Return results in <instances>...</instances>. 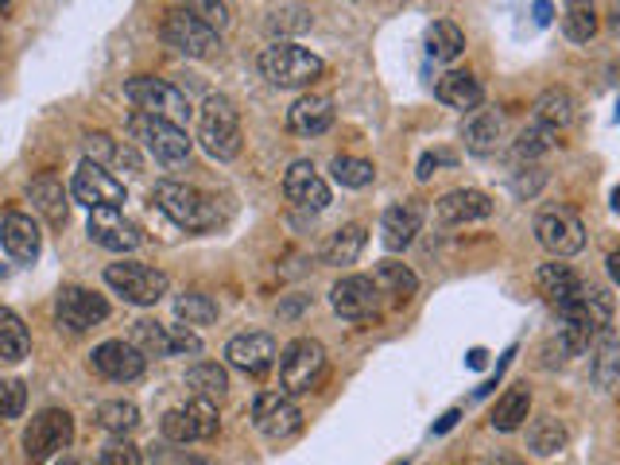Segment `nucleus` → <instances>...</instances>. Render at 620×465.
Masks as SVG:
<instances>
[{
	"instance_id": "nucleus-46",
	"label": "nucleus",
	"mask_w": 620,
	"mask_h": 465,
	"mask_svg": "<svg viewBox=\"0 0 620 465\" xmlns=\"http://www.w3.org/2000/svg\"><path fill=\"white\" fill-rule=\"evenodd\" d=\"M179 9H187L190 16H198L202 24H210L213 32H221V27L229 24L225 0H179Z\"/></svg>"
},
{
	"instance_id": "nucleus-2",
	"label": "nucleus",
	"mask_w": 620,
	"mask_h": 465,
	"mask_svg": "<svg viewBox=\"0 0 620 465\" xmlns=\"http://www.w3.org/2000/svg\"><path fill=\"white\" fill-rule=\"evenodd\" d=\"M198 144L218 164H229V159L241 155V117L237 106L225 93H210L206 98L202 113H198Z\"/></svg>"
},
{
	"instance_id": "nucleus-41",
	"label": "nucleus",
	"mask_w": 620,
	"mask_h": 465,
	"mask_svg": "<svg viewBox=\"0 0 620 465\" xmlns=\"http://www.w3.org/2000/svg\"><path fill=\"white\" fill-rule=\"evenodd\" d=\"M563 32L566 40L574 43H589L597 32V12L589 0H566V12H563Z\"/></svg>"
},
{
	"instance_id": "nucleus-29",
	"label": "nucleus",
	"mask_w": 620,
	"mask_h": 465,
	"mask_svg": "<svg viewBox=\"0 0 620 465\" xmlns=\"http://www.w3.org/2000/svg\"><path fill=\"white\" fill-rule=\"evenodd\" d=\"M528 416H531V388H528V384H516V388H508V392L497 400L489 423H492V431L512 434V431H520V427L528 423Z\"/></svg>"
},
{
	"instance_id": "nucleus-22",
	"label": "nucleus",
	"mask_w": 620,
	"mask_h": 465,
	"mask_svg": "<svg viewBox=\"0 0 620 465\" xmlns=\"http://www.w3.org/2000/svg\"><path fill=\"white\" fill-rule=\"evenodd\" d=\"M334 117H337L334 98H326V93H302V98L287 109V129H291L295 136L314 140V136H322V132H330Z\"/></svg>"
},
{
	"instance_id": "nucleus-18",
	"label": "nucleus",
	"mask_w": 620,
	"mask_h": 465,
	"mask_svg": "<svg viewBox=\"0 0 620 465\" xmlns=\"http://www.w3.org/2000/svg\"><path fill=\"white\" fill-rule=\"evenodd\" d=\"M284 195H287V202H295L299 210H310V213H322L330 206V187H326V179L314 171L310 159H295V164L287 167Z\"/></svg>"
},
{
	"instance_id": "nucleus-51",
	"label": "nucleus",
	"mask_w": 620,
	"mask_h": 465,
	"mask_svg": "<svg viewBox=\"0 0 620 465\" xmlns=\"http://www.w3.org/2000/svg\"><path fill=\"white\" fill-rule=\"evenodd\" d=\"M457 164V155L454 152H427L423 159H419V182H427L431 179L434 171H439V167H454Z\"/></svg>"
},
{
	"instance_id": "nucleus-37",
	"label": "nucleus",
	"mask_w": 620,
	"mask_h": 465,
	"mask_svg": "<svg viewBox=\"0 0 620 465\" xmlns=\"http://www.w3.org/2000/svg\"><path fill=\"white\" fill-rule=\"evenodd\" d=\"M558 147V129H551V124L543 121H531L528 129L516 136V159L520 164H535L539 155H547Z\"/></svg>"
},
{
	"instance_id": "nucleus-6",
	"label": "nucleus",
	"mask_w": 620,
	"mask_h": 465,
	"mask_svg": "<svg viewBox=\"0 0 620 465\" xmlns=\"http://www.w3.org/2000/svg\"><path fill=\"white\" fill-rule=\"evenodd\" d=\"M326 373V350L314 337H295V342L284 345L279 353V388L287 396H302L310 392L314 384Z\"/></svg>"
},
{
	"instance_id": "nucleus-33",
	"label": "nucleus",
	"mask_w": 620,
	"mask_h": 465,
	"mask_svg": "<svg viewBox=\"0 0 620 465\" xmlns=\"http://www.w3.org/2000/svg\"><path fill=\"white\" fill-rule=\"evenodd\" d=\"M365 241H368L365 225H357V221L342 225L326 245V264H334V268H350V264H357V256L365 253Z\"/></svg>"
},
{
	"instance_id": "nucleus-45",
	"label": "nucleus",
	"mask_w": 620,
	"mask_h": 465,
	"mask_svg": "<svg viewBox=\"0 0 620 465\" xmlns=\"http://www.w3.org/2000/svg\"><path fill=\"white\" fill-rule=\"evenodd\" d=\"M27 408V388L16 376H4L0 380V419H20Z\"/></svg>"
},
{
	"instance_id": "nucleus-55",
	"label": "nucleus",
	"mask_w": 620,
	"mask_h": 465,
	"mask_svg": "<svg viewBox=\"0 0 620 465\" xmlns=\"http://www.w3.org/2000/svg\"><path fill=\"white\" fill-rule=\"evenodd\" d=\"M454 423H457V411H450V416H446V419H442V423H439V427H434V431H439V434H442V431H450V427H454Z\"/></svg>"
},
{
	"instance_id": "nucleus-1",
	"label": "nucleus",
	"mask_w": 620,
	"mask_h": 465,
	"mask_svg": "<svg viewBox=\"0 0 620 465\" xmlns=\"http://www.w3.org/2000/svg\"><path fill=\"white\" fill-rule=\"evenodd\" d=\"M558 350L563 353H586L594 337H601L612 322V295L605 287H586L574 302L558 307Z\"/></svg>"
},
{
	"instance_id": "nucleus-54",
	"label": "nucleus",
	"mask_w": 620,
	"mask_h": 465,
	"mask_svg": "<svg viewBox=\"0 0 620 465\" xmlns=\"http://www.w3.org/2000/svg\"><path fill=\"white\" fill-rule=\"evenodd\" d=\"M535 20H539V24H547V20H551V4H547V0H535Z\"/></svg>"
},
{
	"instance_id": "nucleus-52",
	"label": "nucleus",
	"mask_w": 620,
	"mask_h": 465,
	"mask_svg": "<svg viewBox=\"0 0 620 465\" xmlns=\"http://www.w3.org/2000/svg\"><path fill=\"white\" fill-rule=\"evenodd\" d=\"M171 345H175V357H179V353H190V357L202 353V337L190 326H171Z\"/></svg>"
},
{
	"instance_id": "nucleus-26",
	"label": "nucleus",
	"mask_w": 620,
	"mask_h": 465,
	"mask_svg": "<svg viewBox=\"0 0 620 465\" xmlns=\"http://www.w3.org/2000/svg\"><path fill=\"white\" fill-rule=\"evenodd\" d=\"M434 93H439L442 106L457 109V113H465V109H477L485 101V86L477 82L469 70H450L439 78V86H434Z\"/></svg>"
},
{
	"instance_id": "nucleus-28",
	"label": "nucleus",
	"mask_w": 620,
	"mask_h": 465,
	"mask_svg": "<svg viewBox=\"0 0 620 465\" xmlns=\"http://www.w3.org/2000/svg\"><path fill=\"white\" fill-rule=\"evenodd\" d=\"M27 198H32V206L51 221V225H66L70 202H66V190L55 175H40V179L27 182Z\"/></svg>"
},
{
	"instance_id": "nucleus-15",
	"label": "nucleus",
	"mask_w": 620,
	"mask_h": 465,
	"mask_svg": "<svg viewBox=\"0 0 620 465\" xmlns=\"http://www.w3.org/2000/svg\"><path fill=\"white\" fill-rule=\"evenodd\" d=\"M90 365H93V373L106 376V380L132 384V380H140V376H144L147 357L132 342H124V337H113V342H101L98 350L90 353Z\"/></svg>"
},
{
	"instance_id": "nucleus-32",
	"label": "nucleus",
	"mask_w": 620,
	"mask_h": 465,
	"mask_svg": "<svg viewBox=\"0 0 620 465\" xmlns=\"http://www.w3.org/2000/svg\"><path fill=\"white\" fill-rule=\"evenodd\" d=\"M27 353H32V337H27V326L20 322L16 310L0 307V361L16 365V361H24Z\"/></svg>"
},
{
	"instance_id": "nucleus-11",
	"label": "nucleus",
	"mask_w": 620,
	"mask_h": 465,
	"mask_svg": "<svg viewBox=\"0 0 620 465\" xmlns=\"http://www.w3.org/2000/svg\"><path fill=\"white\" fill-rule=\"evenodd\" d=\"M74 442V416L63 408H47L27 423L24 431V454L32 465L47 462V457L63 454L66 446Z\"/></svg>"
},
{
	"instance_id": "nucleus-47",
	"label": "nucleus",
	"mask_w": 620,
	"mask_h": 465,
	"mask_svg": "<svg viewBox=\"0 0 620 465\" xmlns=\"http://www.w3.org/2000/svg\"><path fill=\"white\" fill-rule=\"evenodd\" d=\"M159 431H164L167 442H198L195 434V419H190L187 408H175L164 416V423H159Z\"/></svg>"
},
{
	"instance_id": "nucleus-4",
	"label": "nucleus",
	"mask_w": 620,
	"mask_h": 465,
	"mask_svg": "<svg viewBox=\"0 0 620 465\" xmlns=\"http://www.w3.org/2000/svg\"><path fill=\"white\" fill-rule=\"evenodd\" d=\"M155 206L167 213L179 229H190V233H202V229L218 225V206H213L210 195H202L198 187H187V182L164 179L155 187Z\"/></svg>"
},
{
	"instance_id": "nucleus-27",
	"label": "nucleus",
	"mask_w": 620,
	"mask_h": 465,
	"mask_svg": "<svg viewBox=\"0 0 620 465\" xmlns=\"http://www.w3.org/2000/svg\"><path fill=\"white\" fill-rule=\"evenodd\" d=\"M86 159L101 167H129V175L140 171V155L132 144H121L109 132H86Z\"/></svg>"
},
{
	"instance_id": "nucleus-43",
	"label": "nucleus",
	"mask_w": 620,
	"mask_h": 465,
	"mask_svg": "<svg viewBox=\"0 0 620 465\" xmlns=\"http://www.w3.org/2000/svg\"><path fill=\"white\" fill-rule=\"evenodd\" d=\"M187 411H190V419H195V434H198V442L213 439V434L221 431L218 403H213V400H202V396H195V400L187 403Z\"/></svg>"
},
{
	"instance_id": "nucleus-56",
	"label": "nucleus",
	"mask_w": 620,
	"mask_h": 465,
	"mask_svg": "<svg viewBox=\"0 0 620 465\" xmlns=\"http://www.w3.org/2000/svg\"><path fill=\"white\" fill-rule=\"evenodd\" d=\"M609 24H612V32H620V0L612 4V12H609Z\"/></svg>"
},
{
	"instance_id": "nucleus-24",
	"label": "nucleus",
	"mask_w": 620,
	"mask_h": 465,
	"mask_svg": "<svg viewBox=\"0 0 620 465\" xmlns=\"http://www.w3.org/2000/svg\"><path fill=\"white\" fill-rule=\"evenodd\" d=\"M535 287H539V295L551 302V307H566V302H574L582 291H586L582 276L571 268V264H563V261L543 264V268L535 272Z\"/></svg>"
},
{
	"instance_id": "nucleus-40",
	"label": "nucleus",
	"mask_w": 620,
	"mask_h": 465,
	"mask_svg": "<svg viewBox=\"0 0 620 465\" xmlns=\"http://www.w3.org/2000/svg\"><path fill=\"white\" fill-rule=\"evenodd\" d=\"M330 175H334L337 187H345V190H365V187H373L376 167L368 164V159H357V155H337L334 164H330Z\"/></svg>"
},
{
	"instance_id": "nucleus-5",
	"label": "nucleus",
	"mask_w": 620,
	"mask_h": 465,
	"mask_svg": "<svg viewBox=\"0 0 620 465\" xmlns=\"http://www.w3.org/2000/svg\"><path fill=\"white\" fill-rule=\"evenodd\" d=\"M129 136L136 140L140 147H147V152L159 159V164L175 167V164H187L190 155V136L182 124L167 121V117H155V113H132L129 117Z\"/></svg>"
},
{
	"instance_id": "nucleus-50",
	"label": "nucleus",
	"mask_w": 620,
	"mask_h": 465,
	"mask_svg": "<svg viewBox=\"0 0 620 465\" xmlns=\"http://www.w3.org/2000/svg\"><path fill=\"white\" fill-rule=\"evenodd\" d=\"M310 27V16L302 9H287V12H276V16L268 20V32H307Z\"/></svg>"
},
{
	"instance_id": "nucleus-48",
	"label": "nucleus",
	"mask_w": 620,
	"mask_h": 465,
	"mask_svg": "<svg viewBox=\"0 0 620 465\" xmlns=\"http://www.w3.org/2000/svg\"><path fill=\"white\" fill-rule=\"evenodd\" d=\"M543 182H547V171L543 167H535V164H523L520 171H516V179H512V190H516V198H535L539 190H543Z\"/></svg>"
},
{
	"instance_id": "nucleus-30",
	"label": "nucleus",
	"mask_w": 620,
	"mask_h": 465,
	"mask_svg": "<svg viewBox=\"0 0 620 465\" xmlns=\"http://www.w3.org/2000/svg\"><path fill=\"white\" fill-rule=\"evenodd\" d=\"M376 287H380V295H392L396 302H411L416 299V291H419V276L416 272L408 268V264H400V261H384V264H376Z\"/></svg>"
},
{
	"instance_id": "nucleus-17",
	"label": "nucleus",
	"mask_w": 620,
	"mask_h": 465,
	"mask_svg": "<svg viewBox=\"0 0 620 465\" xmlns=\"http://www.w3.org/2000/svg\"><path fill=\"white\" fill-rule=\"evenodd\" d=\"M93 245L109 248V253H132L144 241L140 225L132 218H124L121 210H90V225H86Z\"/></svg>"
},
{
	"instance_id": "nucleus-3",
	"label": "nucleus",
	"mask_w": 620,
	"mask_h": 465,
	"mask_svg": "<svg viewBox=\"0 0 620 465\" xmlns=\"http://www.w3.org/2000/svg\"><path fill=\"white\" fill-rule=\"evenodd\" d=\"M261 74L279 90H302V86L326 74V63L314 51L299 47V43H272L261 55Z\"/></svg>"
},
{
	"instance_id": "nucleus-49",
	"label": "nucleus",
	"mask_w": 620,
	"mask_h": 465,
	"mask_svg": "<svg viewBox=\"0 0 620 465\" xmlns=\"http://www.w3.org/2000/svg\"><path fill=\"white\" fill-rule=\"evenodd\" d=\"M101 465H144V454H140L136 442L113 439L106 450H101Z\"/></svg>"
},
{
	"instance_id": "nucleus-39",
	"label": "nucleus",
	"mask_w": 620,
	"mask_h": 465,
	"mask_svg": "<svg viewBox=\"0 0 620 465\" xmlns=\"http://www.w3.org/2000/svg\"><path fill=\"white\" fill-rule=\"evenodd\" d=\"M98 427L117 434V439H124V434L140 427V408L132 400H106L98 408Z\"/></svg>"
},
{
	"instance_id": "nucleus-23",
	"label": "nucleus",
	"mask_w": 620,
	"mask_h": 465,
	"mask_svg": "<svg viewBox=\"0 0 620 465\" xmlns=\"http://www.w3.org/2000/svg\"><path fill=\"white\" fill-rule=\"evenodd\" d=\"M497 210L492 206V198L485 195V190H450V195L439 198V206H434V213H439L442 225H469V221H485L489 213Z\"/></svg>"
},
{
	"instance_id": "nucleus-19",
	"label": "nucleus",
	"mask_w": 620,
	"mask_h": 465,
	"mask_svg": "<svg viewBox=\"0 0 620 465\" xmlns=\"http://www.w3.org/2000/svg\"><path fill=\"white\" fill-rule=\"evenodd\" d=\"M276 357H279V350H276V337L272 334H237L225 345L229 365L241 368L245 376H256V380L276 365Z\"/></svg>"
},
{
	"instance_id": "nucleus-34",
	"label": "nucleus",
	"mask_w": 620,
	"mask_h": 465,
	"mask_svg": "<svg viewBox=\"0 0 620 465\" xmlns=\"http://www.w3.org/2000/svg\"><path fill=\"white\" fill-rule=\"evenodd\" d=\"M566 442H571V434H566V427L558 423L555 416H539L535 423L528 427V446H531V454H539V457L563 454Z\"/></svg>"
},
{
	"instance_id": "nucleus-12",
	"label": "nucleus",
	"mask_w": 620,
	"mask_h": 465,
	"mask_svg": "<svg viewBox=\"0 0 620 465\" xmlns=\"http://www.w3.org/2000/svg\"><path fill=\"white\" fill-rule=\"evenodd\" d=\"M55 319L70 334H86V330L109 319V302L106 295L90 291V287H63L55 299Z\"/></svg>"
},
{
	"instance_id": "nucleus-9",
	"label": "nucleus",
	"mask_w": 620,
	"mask_h": 465,
	"mask_svg": "<svg viewBox=\"0 0 620 465\" xmlns=\"http://www.w3.org/2000/svg\"><path fill=\"white\" fill-rule=\"evenodd\" d=\"M70 198L78 206H86V210H121L129 202V190H124V182L109 167L82 159L70 179Z\"/></svg>"
},
{
	"instance_id": "nucleus-10",
	"label": "nucleus",
	"mask_w": 620,
	"mask_h": 465,
	"mask_svg": "<svg viewBox=\"0 0 620 465\" xmlns=\"http://www.w3.org/2000/svg\"><path fill=\"white\" fill-rule=\"evenodd\" d=\"M164 43L182 58H213L221 51V35L210 24H202L198 16H190L187 9H171L159 27Z\"/></svg>"
},
{
	"instance_id": "nucleus-36",
	"label": "nucleus",
	"mask_w": 620,
	"mask_h": 465,
	"mask_svg": "<svg viewBox=\"0 0 620 465\" xmlns=\"http://www.w3.org/2000/svg\"><path fill=\"white\" fill-rule=\"evenodd\" d=\"M187 388H195V396H202V400L218 403L229 392V373L218 361H198V365L187 368Z\"/></svg>"
},
{
	"instance_id": "nucleus-14",
	"label": "nucleus",
	"mask_w": 620,
	"mask_h": 465,
	"mask_svg": "<svg viewBox=\"0 0 620 465\" xmlns=\"http://www.w3.org/2000/svg\"><path fill=\"white\" fill-rule=\"evenodd\" d=\"M330 307L345 322H368L380 314V287L368 276H342L330 287Z\"/></svg>"
},
{
	"instance_id": "nucleus-57",
	"label": "nucleus",
	"mask_w": 620,
	"mask_h": 465,
	"mask_svg": "<svg viewBox=\"0 0 620 465\" xmlns=\"http://www.w3.org/2000/svg\"><path fill=\"white\" fill-rule=\"evenodd\" d=\"M612 210H617V213H620V187H617V190H612Z\"/></svg>"
},
{
	"instance_id": "nucleus-44",
	"label": "nucleus",
	"mask_w": 620,
	"mask_h": 465,
	"mask_svg": "<svg viewBox=\"0 0 620 465\" xmlns=\"http://www.w3.org/2000/svg\"><path fill=\"white\" fill-rule=\"evenodd\" d=\"M594 380L601 384V388L620 384V345L617 342H601V350H597V357H594Z\"/></svg>"
},
{
	"instance_id": "nucleus-20",
	"label": "nucleus",
	"mask_w": 620,
	"mask_h": 465,
	"mask_svg": "<svg viewBox=\"0 0 620 465\" xmlns=\"http://www.w3.org/2000/svg\"><path fill=\"white\" fill-rule=\"evenodd\" d=\"M0 245H4V253H9L12 261L32 264L35 256H40V248H43L40 221H35L32 213L9 210V213H4V221H0Z\"/></svg>"
},
{
	"instance_id": "nucleus-53",
	"label": "nucleus",
	"mask_w": 620,
	"mask_h": 465,
	"mask_svg": "<svg viewBox=\"0 0 620 465\" xmlns=\"http://www.w3.org/2000/svg\"><path fill=\"white\" fill-rule=\"evenodd\" d=\"M605 268H609L612 284H620V253H609V261H605Z\"/></svg>"
},
{
	"instance_id": "nucleus-42",
	"label": "nucleus",
	"mask_w": 620,
	"mask_h": 465,
	"mask_svg": "<svg viewBox=\"0 0 620 465\" xmlns=\"http://www.w3.org/2000/svg\"><path fill=\"white\" fill-rule=\"evenodd\" d=\"M175 314H179V322H187V326H213V322H218V302L202 291H187L175 299Z\"/></svg>"
},
{
	"instance_id": "nucleus-16",
	"label": "nucleus",
	"mask_w": 620,
	"mask_h": 465,
	"mask_svg": "<svg viewBox=\"0 0 620 465\" xmlns=\"http://www.w3.org/2000/svg\"><path fill=\"white\" fill-rule=\"evenodd\" d=\"M253 423L264 439L279 442V439H291V434L299 431L302 411L295 408V400L287 392H261L253 403Z\"/></svg>"
},
{
	"instance_id": "nucleus-59",
	"label": "nucleus",
	"mask_w": 620,
	"mask_h": 465,
	"mask_svg": "<svg viewBox=\"0 0 620 465\" xmlns=\"http://www.w3.org/2000/svg\"><path fill=\"white\" fill-rule=\"evenodd\" d=\"M9 4H12V0H0V12H9Z\"/></svg>"
},
{
	"instance_id": "nucleus-21",
	"label": "nucleus",
	"mask_w": 620,
	"mask_h": 465,
	"mask_svg": "<svg viewBox=\"0 0 620 465\" xmlns=\"http://www.w3.org/2000/svg\"><path fill=\"white\" fill-rule=\"evenodd\" d=\"M419 229H423V202L408 198V202H396L384 210L380 218V241L384 248H392V253H403L411 241L419 237Z\"/></svg>"
},
{
	"instance_id": "nucleus-25",
	"label": "nucleus",
	"mask_w": 620,
	"mask_h": 465,
	"mask_svg": "<svg viewBox=\"0 0 620 465\" xmlns=\"http://www.w3.org/2000/svg\"><path fill=\"white\" fill-rule=\"evenodd\" d=\"M462 140L469 155H481V159L485 155H497L500 140H505V117H500L497 109H477V113L465 121Z\"/></svg>"
},
{
	"instance_id": "nucleus-7",
	"label": "nucleus",
	"mask_w": 620,
	"mask_h": 465,
	"mask_svg": "<svg viewBox=\"0 0 620 465\" xmlns=\"http://www.w3.org/2000/svg\"><path fill=\"white\" fill-rule=\"evenodd\" d=\"M106 284L113 287L124 302H132V307H155V302L171 291V279H167V272L147 268V264H136V261L109 264Z\"/></svg>"
},
{
	"instance_id": "nucleus-58",
	"label": "nucleus",
	"mask_w": 620,
	"mask_h": 465,
	"mask_svg": "<svg viewBox=\"0 0 620 465\" xmlns=\"http://www.w3.org/2000/svg\"><path fill=\"white\" fill-rule=\"evenodd\" d=\"M58 465H86V462H78V457H63Z\"/></svg>"
},
{
	"instance_id": "nucleus-35",
	"label": "nucleus",
	"mask_w": 620,
	"mask_h": 465,
	"mask_svg": "<svg viewBox=\"0 0 620 465\" xmlns=\"http://www.w3.org/2000/svg\"><path fill=\"white\" fill-rule=\"evenodd\" d=\"M578 117V101H574L571 90H547V93H539L535 101V121L551 124V129H566V124Z\"/></svg>"
},
{
	"instance_id": "nucleus-31",
	"label": "nucleus",
	"mask_w": 620,
	"mask_h": 465,
	"mask_svg": "<svg viewBox=\"0 0 620 465\" xmlns=\"http://www.w3.org/2000/svg\"><path fill=\"white\" fill-rule=\"evenodd\" d=\"M132 345H136L144 357H175L171 345V326H164L159 319H136L132 322Z\"/></svg>"
},
{
	"instance_id": "nucleus-38",
	"label": "nucleus",
	"mask_w": 620,
	"mask_h": 465,
	"mask_svg": "<svg viewBox=\"0 0 620 465\" xmlns=\"http://www.w3.org/2000/svg\"><path fill=\"white\" fill-rule=\"evenodd\" d=\"M462 51H465V35L457 24H450V20H434V24L427 27V55H431L434 63H454Z\"/></svg>"
},
{
	"instance_id": "nucleus-8",
	"label": "nucleus",
	"mask_w": 620,
	"mask_h": 465,
	"mask_svg": "<svg viewBox=\"0 0 620 465\" xmlns=\"http://www.w3.org/2000/svg\"><path fill=\"white\" fill-rule=\"evenodd\" d=\"M124 98L140 109V113H155V117H167L175 124H187L190 117V101L179 86H171L167 78H152V74H136L124 82Z\"/></svg>"
},
{
	"instance_id": "nucleus-13",
	"label": "nucleus",
	"mask_w": 620,
	"mask_h": 465,
	"mask_svg": "<svg viewBox=\"0 0 620 465\" xmlns=\"http://www.w3.org/2000/svg\"><path fill=\"white\" fill-rule=\"evenodd\" d=\"M535 241L547 248L555 261H566V256L586 248V225H582L578 213H571V210H543L535 218Z\"/></svg>"
}]
</instances>
